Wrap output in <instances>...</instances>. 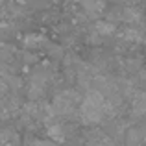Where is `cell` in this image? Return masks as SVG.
I'll list each match as a JSON object with an SVG mask.
<instances>
[{
	"label": "cell",
	"mask_w": 146,
	"mask_h": 146,
	"mask_svg": "<svg viewBox=\"0 0 146 146\" xmlns=\"http://www.w3.org/2000/svg\"><path fill=\"white\" fill-rule=\"evenodd\" d=\"M107 113H109V104L104 98V94L98 93V91H91L82 104L83 120L89 122V124H96V122L104 120L107 117Z\"/></svg>",
	"instance_id": "obj_1"
},
{
	"label": "cell",
	"mask_w": 146,
	"mask_h": 146,
	"mask_svg": "<svg viewBox=\"0 0 146 146\" xmlns=\"http://www.w3.org/2000/svg\"><path fill=\"white\" fill-rule=\"evenodd\" d=\"M133 111L139 115L146 113V93H139L133 98Z\"/></svg>",
	"instance_id": "obj_2"
},
{
	"label": "cell",
	"mask_w": 146,
	"mask_h": 146,
	"mask_svg": "<svg viewBox=\"0 0 146 146\" xmlns=\"http://www.w3.org/2000/svg\"><path fill=\"white\" fill-rule=\"evenodd\" d=\"M6 89V87H4V83H2V80H0V94H2V91Z\"/></svg>",
	"instance_id": "obj_3"
}]
</instances>
